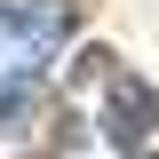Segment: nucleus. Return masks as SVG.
Segmentation results:
<instances>
[{
    "label": "nucleus",
    "instance_id": "7ed1b4c3",
    "mask_svg": "<svg viewBox=\"0 0 159 159\" xmlns=\"http://www.w3.org/2000/svg\"><path fill=\"white\" fill-rule=\"evenodd\" d=\"M143 159H159V151H143Z\"/></svg>",
    "mask_w": 159,
    "mask_h": 159
},
{
    "label": "nucleus",
    "instance_id": "f257e3e1",
    "mask_svg": "<svg viewBox=\"0 0 159 159\" xmlns=\"http://www.w3.org/2000/svg\"><path fill=\"white\" fill-rule=\"evenodd\" d=\"M103 127H111L119 143H143L159 127V88L135 80V72H111V111H103Z\"/></svg>",
    "mask_w": 159,
    "mask_h": 159
},
{
    "label": "nucleus",
    "instance_id": "f03ea898",
    "mask_svg": "<svg viewBox=\"0 0 159 159\" xmlns=\"http://www.w3.org/2000/svg\"><path fill=\"white\" fill-rule=\"evenodd\" d=\"M32 127V96L24 88H0V135H24Z\"/></svg>",
    "mask_w": 159,
    "mask_h": 159
}]
</instances>
